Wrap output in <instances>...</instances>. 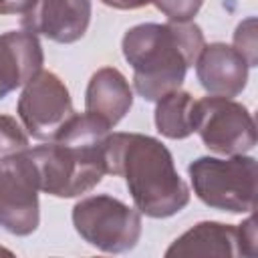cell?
Listing matches in <instances>:
<instances>
[{
	"instance_id": "13",
	"label": "cell",
	"mask_w": 258,
	"mask_h": 258,
	"mask_svg": "<svg viewBox=\"0 0 258 258\" xmlns=\"http://www.w3.org/2000/svg\"><path fill=\"white\" fill-rule=\"evenodd\" d=\"M165 256H242L238 226L222 222H200L181 234L165 250Z\"/></svg>"
},
{
	"instance_id": "20",
	"label": "cell",
	"mask_w": 258,
	"mask_h": 258,
	"mask_svg": "<svg viewBox=\"0 0 258 258\" xmlns=\"http://www.w3.org/2000/svg\"><path fill=\"white\" fill-rule=\"evenodd\" d=\"M26 4L28 0H0V14H20Z\"/></svg>"
},
{
	"instance_id": "16",
	"label": "cell",
	"mask_w": 258,
	"mask_h": 258,
	"mask_svg": "<svg viewBox=\"0 0 258 258\" xmlns=\"http://www.w3.org/2000/svg\"><path fill=\"white\" fill-rule=\"evenodd\" d=\"M256 18L250 16L244 22L238 24L236 32H234V48L244 56V60L248 62V67H256L258 58H256Z\"/></svg>"
},
{
	"instance_id": "18",
	"label": "cell",
	"mask_w": 258,
	"mask_h": 258,
	"mask_svg": "<svg viewBox=\"0 0 258 258\" xmlns=\"http://www.w3.org/2000/svg\"><path fill=\"white\" fill-rule=\"evenodd\" d=\"M256 220L250 216L246 222L238 226V238H240V254L242 256H254L256 254Z\"/></svg>"
},
{
	"instance_id": "9",
	"label": "cell",
	"mask_w": 258,
	"mask_h": 258,
	"mask_svg": "<svg viewBox=\"0 0 258 258\" xmlns=\"http://www.w3.org/2000/svg\"><path fill=\"white\" fill-rule=\"evenodd\" d=\"M20 24L32 34L71 44L83 38L91 22V0H28Z\"/></svg>"
},
{
	"instance_id": "10",
	"label": "cell",
	"mask_w": 258,
	"mask_h": 258,
	"mask_svg": "<svg viewBox=\"0 0 258 258\" xmlns=\"http://www.w3.org/2000/svg\"><path fill=\"white\" fill-rule=\"evenodd\" d=\"M248 62L244 56L224 42H212L202 48L196 60V75L200 85L218 97H236L244 91L248 81Z\"/></svg>"
},
{
	"instance_id": "6",
	"label": "cell",
	"mask_w": 258,
	"mask_h": 258,
	"mask_svg": "<svg viewBox=\"0 0 258 258\" xmlns=\"http://www.w3.org/2000/svg\"><path fill=\"white\" fill-rule=\"evenodd\" d=\"M191 129L204 145L220 155H240L256 145V123L250 111L228 97H204L194 101Z\"/></svg>"
},
{
	"instance_id": "3",
	"label": "cell",
	"mask_w": 258,
	"mask_h": 258,
	"mask_svg": "<svg viewBox=\"0 0 258 258\" xmlns=\"http://www.w3.org/2000/svg\"><path fill=\"white\" fill-rule=\"evenodd\" d=\"M111 129L91 115H77L46 145L28 147L38 185L54 198H77L107 173L105 145Z\"/></svg>"
},
{
	"instance_id": "12",
	"label": "cell",
	"mask_w": 258,
	"mask_h": 258,
	"mask_svg": "<svg viewBox=\"0 0 258 258\" xmlns=\"http://www.w3.org/2000/svg\"><path fill=\"white\" fill-rule=\"evenodd\" d=\"M133 91L127 79L113 67L99 69L85 93V113L113 129L131 109Z\"/></svg>"
},
{
	"instance_id": "19",
	"label": "cell",
	"mask_w": 258,
	"mask_h": 258,
	"mask_svg": "<svg viewBox=\"0 0 258 258\" xmlns=\"http://www.w3.org/2000/svg\"><path fill=\"white\" fill-rule=\"evenodd\" d=\"M101 2L105 6L117 8V10H137V8L147 6L151 0H101Z\"/></svg>"
},
{
	"instance_id": "1",
	"label": "cell",
	"mask_w": 258,
	"mask_h": 258,
	"mask_svg": "<svg viewBox=\"0 0 258 258\" xmlns=\"http://www.w3.org/2000/svg\"><path fill=\"white\" fill-rule=\"evenodd\" d=\"M107 173L121 175L135 208L149 218H169L189 204V187L179 177L169 149L143 133H109Z\"/></svg>"
},
{
	"instance_id": "17",
	"label": "cell",
	"mask_w": 258,
	"mask_h": 258,
	"mask_svg": "<svg viewBox=\"0 0 258 258\" xmlns=\"http://www.w3.org/2000/svg\"><path fill=\"white\" fill-rule=\"evenodd\" d=\"M171 22H189L200 12L204 0H151Z\"/></svg>"
},
{
	"instance_id": "7",
	"label": "cell",
	"mask_w": 258,
	"mask_h": 258,
	"mask_svg": "<svg viewBox=\"0 0 258 258\" xmlns=\"http://www.w3.org/2000/svg\"><path fill=\"white\" fill-rule=\"evenodd\" d=\"M38 173L28 149L0 157V226L14 236L38 228Z\"/></svg>"
},
{
	"instance_id": "14",
	"label": "cell",
	"mask_w": 258,
	"mask_h": 258,
	"mask_svg": "<svg viewBox=\"0 0 258 258\" xmlns=\"http://www.w3.org/2000/svg\"><path fill=\"white\" fill-rule=\"evenodd\" d=\"M191 107L194 97L187 91H171L157 101L155 127L167 139H185L194 133L191 129Z\"/></svg>"
},
{
	"instance_id": "15",
	"label": "cell",
	"mask_w": 258,
	"mask_h": 258,
	"mask_svg": "<svg viewBox=\"0 0 258 258\" xmlns=\"http://www.w3.org/2000/svg\"><path fill=\"white\" fill-rule=\"evenodd\" d=\"M28 149V135L10 115H0V157Z\"/></svg>"
},
{
	"instance_id": "11",
	"label": "cell",
	"mask_w": 258,
	"mask_h": 258,
	"mask_svg": "<svg viewBox=\"0 0 258 258\" xmlns=\"http://www.w3.org/2000/svg\"><path fill=\"white\" fill-rule=\"evenodd\" d=\"M44 54L36 34L28 30H8L0 34V99L24 87L42 71Z\"/></svg>"
},
{
	"instance_id": "2",
	"label": "cell",
	"mask_w": 258,
	"mask_h": 258,
	"mask_svg": "<svg viewBox=\"0 0 258 258\" xmlns=\"http://www.w3.org/2000/svg\"><path fill=\"white\" fill-rule=\"evenodd\" d=\"M204 46V32L191 20L137 24L121 42L123 56L133 69V87L145 101H159L177 91Z\"/></svg>"
},
{
	"instance_id": "8",
	"label": "cell",
	"mask_w": 258,
	"mask_h": 258,
	"mask_svg": "<svg viewBox=\"0 0 258 258\" xmlns=\"http://www.w3.org/2000/svg\"><path fill=\"white\" fill-rule=\"evenodd\" d=\"M18 117L26 133L38 141H52L75 117L67 85L50 71L36 73L22 89Z\"/></svg>"
},
{
	"instance_id": "5",
	"label": "cell",
	"mask_w": 258,
	"mask_h": 258,
	"mask_svg": "<svg viewBox=\"0 0 258 258\" xmlns=\"http://www.w3.org/2000/svg\"><path fill=\"white\" fill-rule=\"evenodd\" d=\"M73 226L79 236L109 254L133 250L141 238V212L111 196H91L75 204Z\"/></svg>"
},
{
	"instance_id": "4",
	"label": "cell",
	"mask_w": 258,
	"mask_h": 258,
	"mask_svg": "<svg viewBox=\"0 0 258 258\" xmlns=\"http://www.w3.org/2000/svg\"><path fill=\"white\" fill-rule=\"evenodd\" d=\"M196 196L214 210L252 212L256 206V159L250 155L198 157L187 165Z\"/></svg>"
},
{
	"instance_id": "21",
	"label": "cell",
	"mask_w": 258,
	"mask_h": 258,
	"mask_svg": "<svg viewBox=\"0 0 258 258\" xmlns=\"http://www.w3.org/2000/svg\"><path fill=\"white\" fill-rule=\"evenodd\" d=\"M0 254H10L8 250H4V248H0Z\"/></svg>"
}]
</instances>
